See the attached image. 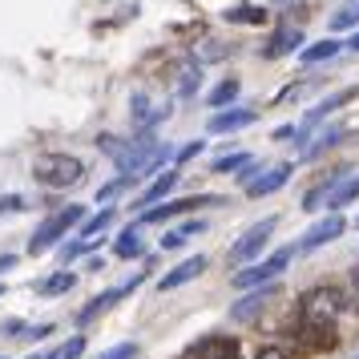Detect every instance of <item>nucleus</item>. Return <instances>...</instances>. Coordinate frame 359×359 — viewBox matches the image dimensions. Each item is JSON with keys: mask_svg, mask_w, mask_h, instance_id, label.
<instances>
[{"mask_svg": "<svg viewBox=\"0 0 359 359\" xmlns=\"http://www.w3.org/2000/svg\"><path fill=\"white\" fill-rule=\"evenodd\" d=\"M137 283H142V275H133V278H126V283H117V287H109V291H101V294H93V303H85L81 311H77V327H89L93 319H101L105 311H114L121 299L130 291H137Z\"/></svg>", "mask_w": 359, "mask_h": 359, "instance_id": "6", "label": "nucleus"}, {"mask_svg": "<svg viewBox=\"0 0 359 359\" xmlns=\"http://www.w3.org/2000/svg\"><path fill=\"white\" fill-rule=\"evenodd\" d=\"M255 121H259V114H255V109H222V114H210L206 133H234V130L255 126Z\"/></svg>", "mask_w": 359, "mask_h": 359, "instance_id": "15", "label": "nucleus"}, {"mask_svg": "<svg viewBox=\"0 0 359 359\" xmlns=\"http://www.w3.org/2000/svg\"><path fill=\"white\" fill-rule=\"evenodd\" d=\"M347 97H351V93H335V97H327L323 105H315V109H311V114L303 117V126H299V130L307 133L311 126H319V121H323L327 114H335V109H339V105H343V101H347Z\"/></svg>", "mask_w": 359, "mask_h": 359, "instance_id": "27", "label": "nucleus"}, {"mask_svg": "<svg viewBox=\"0 0 359 359\" xmlns=\"http://www.w3.org/2000/svg\"><path fill=\"white\" fill-rule=\"evenodd\" d=\"M218 57H226L222 45H202V61H218Z\"/></svg>", "mask_w": 359, "mask_h": 359, "instance_id": "40", "label": "nucleus"}, {"mask_svg": "<svg viewBox=\"0 0 359 359\" xmlns=\"http://www.w3.org/2000/svg\"><path fill=\"white\" fill-rule=\"evenodd\" d=\"M339 142H343V130H339V126H331V130H323V133H319V142H315V146H307V149H303V158H319L323 149L339 146Z\"/></svg>", "mask_w": 359, "mask_h": 359, "instance_id": "30", "label": "nucleus"}, {"mask_svg": "<svg viewBox=\"0 0 359 359\" xmlns=\"http://www.w3.org/2000/svg\"><path fill=\"white\" fill-rule=\"evenodd\" d=\"M198 89H202V61H182L178 73H174V93L190 101Z\"/></svg>", "mask_w": 359, "mask_h": 359, "instance_id": "17", "label": "nucleus"}, {"mask_svg": "<svg viewBox=\"0 0 359 359\" xmlns=\"http://www.w3.org/2000/svg\"><path fill=\"white\" fill-rule=\"evenodd\" d=\"M355 198H359V174H347V178L331 190V198H327L323 206H331V214H339L343 206H347V202H355Z\"/></svg>", "mask_w": 359, "mask_h": 359, "instance_id": "23", "label": "nucleus"}, {"mask_svg": "<svg viewBox=\"0 0 359 359\" xmlns=\"http://www.w3.org/2000/svg\"><path fill=\"white\" fill-rule=\"evenodd\" d=\"M126 190H130V182H126V178H114V182H105V186H101V190H97V198H93V202H109V198L126 194Z\"/></svg>", "mask_w": 359, "mask_h": 359, "instance_id": "35", "label": "nucleus"}, {"mask_svg": "<svg viewBox=\"0 0 359 359\" xmlns=\"http://www.w3.org/2000/svg\"><path fill=\"white\" fill-rule=\"evenodd\" d=\"M202 230H206V222H202V218H194V222H182V226H174L162 238V250H178V246H186L194 234H202Z\"/></svg>", "mask_w": 359, "mask_h": 359, "instance_id": "24", "label": "nucleus"}, {"mask_svg": "<svg viewBox=\"0 0 359 359\" xmlns=\"http://www.w3.org/2000/svg\"><path fill=\"white\" fill-rule=\"evenodd\" d=\"M294 133H299V126H278V130H275V142H294Z\"/></svg>", "mask_w": 359, "mask_h": 359, "instance_id": "41", "label": "nucleus"}, {"mask_svg": "<svg viewBox=\"0 0 359 359\" xmlns=\"http://www.w3.org/2000/svg\"><path fill=\"white\" fill-rule=\"evenodd\" d=\"M206 255H194V259H182L174 271H165L162 278H158V291H178V287H186V283H194L202 271H206Z\"/></svg>", "mask_w": 359, "mask_h": 359, "instance_id": "12", "label": "nucleus"}, {"mask_svg": "<svg viewBox=\"0 0 359 359\" xmlns=\"http://www.w3.org/2000/svg\"><path fill=\"white\" fill-rule=\"evenodd\" d=\"M255 162V158H250V154H246V149H234V154H222V158H214V174H243L246 165Z\"/></svg>", "mask_w": 359, "mask_h": 359, "instance_id": "26", "label": "nucleus"}, {"mask_svg": "<svg viewBox=\"0 0 359 359\" xmlns=\"http://www.w3.org/2000/svg\"><path fill=\"white\" fill-rule=\"evenodd\" d=\"M347 294L339 291V287H315V291L303 294V303H299V315H303V331H323V335H331V327H335V319L343 315V303ZM335 339V335H331Z\"/></svg>", "mask_w": 359, "mask_h": 359, "instance_id": "2", "label": "nucleus"}, {"mask_svg": "<svg viewBox=\"0 0 359 359\" xmlns=\"http://www.w3.org/2000/svg\"><path fill=\"white\" fill-rule=\"evenodd\" d=\"M238 77H226V81H218L210 89V97H206V105H214V114H222V109H230L234 101H238Z\"/></svg>", "mask_w": 359, "mask_h": 359, "instance_id": "22", "label": "nucleus"}, {"mask_svg": "<svg viewBox=\"0 0 359 359\" xmlns=\"http://www.w3.org/2000/svg\"><path fill=\"white\" fill-rule=\"evenodd\" d=\"M0 359H4V355H0Z\"/></svg>", "mask_w": 359, "mask_h": 359, "instance_id": "48", "label": "nucleus"}, {"mask_svg": "<svg viewBox=\"0 0 359 359\" xmlns=\"http://www.w3.org/2000/svg\"><path fill=\"white\" fill-rule=\"evenodd\" d=\"M275 4H278V0H275Z\"/></svg>", "mask_w": 359, "mask_h": 359, "instance_id": "47", "label": "nucleus"}, {"mask_svg": "<svg viewBox=\"0 0 359 359\" xmlns=\"http://www.w3.org/2000/svg\"><path fill=\"white\" fill-rule=\"evenodd\" d=\"M291 259H294V246H278L275 255H266L262 262L234 271V275H230V283H234L238 291H259V287H266V283H275V278L287 271V262H291Z\"/></svg>", "mask_w": 359, "mask_h": 359, "instance_id": "4", "label": "nucleus"}, {"mask_svg": "<svg viewBox=\"0 0 359 359\" xmlns=\"http://www.w3.org/2000/svg\"><path fill=\"white\" fill-rule=\"evenodd\" d=\"M271 299H275V283H266L259 291H246L238 303H230V319H234V323H250V319H259V311L266 307Z\"/></svg>", "mask_w": 359, "mask_h": 359, "instance_id": "11", "label": "nucleus"}, {"mask_svg": "<svg viewBox=\"0 0 359 359\" xmlns=\"http://www.w3.org/2000/svg\"><path fill=\"white\" fill-rule=\"evenodd\" d=\"M8 266H17V255H0V275H4Z\"/></svg>", "mask_w": 359, "mask_h": 359, "instance_id": "43", "label": "nucleus"}, {"mask_svg": "<svg viewBox=\"0 0 359 359\" xmlns=\"http://www.w3.org/2000/svg\"><path fill=\"white\" fill-rule=\"evenodd\" d=\"M355 226H359V222H355Z\"/></svg>", "mask_w": 359, "mask_h": 359, "instance_id": "46", "label": "nucleus"}, {"mask_svg": "<svg viewBox=\"0 0 359 359\" xmlns=\"http://www.w3.org/2000/svg\"><path fill=\"white\" fill-rule=\"evenodd\" d=\"M114 218H117V214H114V206H101V210L93 214V218H85L81 226H77V238H81V243L89 246V243H93V238H101L105 230L114 226Z\"/></svg>", "mask_w": 359, "mask_h": 359, "instance_id": "18", "label": "nucleus"}, {"mask_svg": "<svg viewBox=\"0 0 359 359\" xmlns=\"http://www.w3.org/2000/svg\"><path fill=\"white\" fill-rule=\"evenodd\" d=\"M275 222L278 218H262V222H255V226L246 230L238 243L226 250V262L230 266H246V262H255L266 250V243H271V230H275Z\"/></svg>", "mask_w": 359, "mask_h": 359, "instance_id": "5", "label": "nucleus"}, {"mask_svg": "<svg viewBox=\"0 0 359 359\" xmlns=\"http://www.w3.org/2000/svg\"><path fill=\"white\" fill-rule=\"evenodd\" d=\"M230 25H262L266 20V8H255V4H238V8H226Z\"/></svg>", "mask_w": 359, "mask_h": 359, "instance_id": "29", "label": "nucleus"}, {"mask_svg": "<svg viewBox=\"0 0 359 359\" xmlns=\"http://www.w3.org/2000/svg\"><path fill=\"white\" fill-rule=\"evenodd\" d=\"M114 255L117 259H142V255H146V243H142V230L137 226H130V230H121V234H117L114 238Z\"/></svg>", "mask_w": 359, "mask_h": 359, "instance_id": "21", "label": "nucleus"}, {"mask_svg": "<svg viewBox=\"0 0 359 359\" xmlns=\"http://www.w3.org/2000/svg\"><path fill=\"white\" fill-rule=\"evenodd\" d=\"M73 287H77V275L61 266V271H53V275H45L36 283V294H41V299H53V294H69Z\"/></svg>", "mask_w": 359, "mask_h": 359, "instance_id": "19", "label": "nucleus"}, {"mask_svg": "<svg viewBox=\"0 0 359 359\" xmlns=\"http://www.w3.org/2000/svg\"><path fill=\"white\" fill-rule=\"evenodd\" d=\"M0 299H4V283H0Z\"/></svg>", "mask_w": 359, "mask_h": 359, "instance_id": "45", "label": "nucleus"}, {"mask_svg": "<svg viewBox=\"0 0 359 359\" xmlns=\"http://www.w3.org/2000/svg\"><path fill=\"white\" fill-rule=\"evenodd\" d=\"M291 174H294V165H271V170H262L259 178L250 182V186H246V194L250 198H266V194H275V190H283V186H287V182H291Z\"/></svg>", "mask_w": 359, "mask_h": 359, "instance_id": "14", "label": "nucleus"}, {"mask_svg": "<svg viewBox=\"0 0 359 359\" xmlns=\"http://www.w3.org/2000/svg\"><path fill=\"white\" fill-rule=\"evenodd\" d=\"M85 355V335H73V339H65L53 355H45V359H81Z\"/></svg>", "mask_w": 359, "mask_h": 359, "instance_id": "31", "label": "nucleus"}, {"mask_svg": "<svg viewBox=\"0 0 359 359\" xmlns=\"http://www.w3.org/2000/svg\"><path fill=\"white\" fill-rule=\"evenodd\" d=\"M359 25V0H347L339 13H331V33H347Z\"/></svg>", "mask_w": 359, "mask_h": 359, "instance_id": "28", "label": "nucleus"}, {"mask_svg": "<svg viewBox=\"0 0 359 359\" xmlns=\"http://www.w3.org/2000/svg\"><path fill=\"white\" fill-rule=\"evenodd\" d=\"M178 178H182V170H174V165H170L165 174H158V178L149 182L146 190L137 194V202H130V206H133V210H137V214H142V210H149V206H158V202H162V198L170 194L174 186H178Z\"/></svg>", "mask_w": 359, "mask_h": 359, "instance_id": "13", "label": "nucleus"}, {"mask_svg": "<svg viewBox=\"0 0 359 359\" xmlns=\"http://www.w3.org/2000/svg\"><path fill=\"white\" fill-rule=\"evenodd\" d=\"M347 49H351V53H359V29L351 33V41H347Z\"/></svg>", "mask_w": 359, "mask_h": 359, "instance_id": "44", "label": "nucleus"}, {"mask_svg": "<svg viewBox=\"0 0 359 359\" xmlns=\"http://www.w3.org/2000/svg\"><path fill=\"white\" fill-rule=\"evenodd\" d=\"M33 182L45 190H73L85 182V162L65 149H45L33 158Z\"/></svg>", "mask_w": 359, "mask_h": 359, "instance_id": "1", "label": "nucleus"}, {"mask_svg": "<svg viewBox=\"0 0 359 359\" xmlns=\"http://www.w3.org/2000/svg\"><path fill=\"white\" fill-rule=\"evenodd\" d=\"M218 202H222L218 194L178 198V202H158V206H149V210H142L137 218H142V222H170V218H178V214H186V210H202V206H218Z\"/></svg>", "mask_w": 359, "mask_h": 359, "instance_id": "7", "label": "nucleus"}, {"mask_svg": "<svg viewBox=\"0 0 359 359\" xmlns=\"http://www.w3.org/2000/svg\"><path fill=\"white\" fill-rule=\"evenodd\" d=\"M339 49H343V41H315L307 49H299V57H303V65H319V61H331Z\"/></svg>", "mask_w": 359, "mask_h": 359, "instance_id": "25", "label": "nucleus"}, {"mask_svg": "<svg viewBox=\"0 0 359 359\" xmlns=\"http://www.w3.org/2000/svg\"><path fill=\"white\" fill-rule=\"evenodd\" d=\"M182 359H243V351H238L234 335H202L182 351Z\"/></svg>", "mask_w": 359, "mask_h": 359, "instance_id": "8", "label": "nucleus"}, {"mask_svg": "<svg viewBox=\"0 0 359 359\" xmlns=\"http://www.w3.org/2000/svg\"><path fill=\"white\" fill-rule=\"evenodd\" d=\"M53 331H57L53 323H33V327H25V339H49Z\"/></svg>", "mask_w": 359, "mask_h": 359, "instance_id": "38", "label": "nucleus"}, {"mask_svg": "<svg viewBox=\"0 0 359 359\" xmlns=\"http://www.w3.org/2000/svg\"><path fill=\"white\" fill-rule=\"evenodd\" d=\"M259 359H287V355H283L278 347H262V351H259Z\"/></svg>", "mask_w": 359, "mask_h": 359, "instance_id": "42", "label": "nucleus"}, {"mask_svg": "<svg viewBox=\"0 0 359 359\" xmlns=\"http://www.w3.org/2000/svg\"><path fill=\"white\" fill-rule=\"evenodd\" d=\"M347 174H351V165H339V170H331V174H327L323 182H315L307 194H303V202H299V206H303V210H319L327 198H331V190H335V186H339V182L347 178Z\"/></svg>", "mask_w": 359, "mask_h": 359, "instance_id": "16", "label": "nucleus"}, {"mask_svg": "<svg viewBox=\"0 0 359 359\" xmlns=\"http://www.w3.org/2000/svg\"><path fill=\"white\" fill-rule=\"evenodd\" d=\"M85 222V206H65V210H53L41 226L29 234V255H45V250H53V246L65 243V234L73 226H81Z\"/></svg>", "mask_w": 359, "mask_h": 359, "instance_id": "3", "label": "nucleus"}, {"mask_svg": "<svg viewBox=\"0 0 359 359\" xmlns=\"http://www.w3.org/2000/svg\"><path fill=\"white\" fill-rule=\"evenodd\" d=\"M97 149H101V154H109V158H117V154L126 149V137H114V133H101V137H97Z\"/></svg>", "mask_w": 359, "mask_h": 359, "instance_id": "37", "label": "nucleus"}, {"mask_svg": "<svg viewBox=\"0 0 359 359\" xmlns=\"http://www.w3.org/2000/svg\"><path fill=\"white\" fill-rule=\"evenodd\" d=\"M142 355V347L137 343H114V347H105V351H97V359H137Z\"/></svg>", "mask_w": 359, "mask_h": 359, "instance_id": "32", "label": "nucleus"}, {"mask_svg": "<svg viewBox=\"0 0 359 359\" xmlns=\"http://www.w3.org/2000/svg\"><path fill=\"white\" fill-rule=\"evenodd\" d=\"M202 149H206V142H202V137H198V142H186V146H182L178 154H174V170H182L186 162H194Z\"/></svg>", "mask_w": 359, "mask_h": 359, "instance_id": "33", "label": "nucleus"}, {"mask_svg": "<svg viewBox=\"0 0 359 359\" xmlns=\"http://www.w3.org/2000/svg\"><path fill=\"white\" fill-rule=\"evenodd\" d=\"M0 335H8V339H13V335H25V323H20V319H4V323H0Z\"/></svg>", "mask_w": 359, "mask_h": 359, "instance_id": "39", "label": "nucleus"}, {"mask_svg": "<svg viewBox=\"0 0 359 359\" xmlns=\"http://www.w3.org/2000/svg\"><path fill=\"white\" fill-rule=\"evenodd\" d=\"M57 255H61V266H69L77 255H85V243H81V238H69V243L57 246Z\"/></svg>", "mask_w": 359, "mask_h": 359, "instance_id": "36", "label": "nucleus"}, {"mask_svg": "<svg viewBox=\"0 0 359 359\" xmlns=\"http://www.w3.org/2000/svg\"><path fill=\"white\" fill-rule=\"evenodd\" d=\"M25 210H29V202H25L20 194H4L0 198V218H8V214H25Z\"/></svg>", "mask_w": 359, "mask_h": 359, "instance_id": "34", "label": "nucleus"}, {"mask_svg": "<svg viewBox=\"0 0 359 359\" xmlns=\"http://www.w3.org/2000/svg\"><path fill=\"white\" fill-rule=\"evenodd\" d=\"M165 117H170V105H158L149 93L130 97V121L137 126V133H154V126H162Z\"/></svg>", "mask_w": 359, "mask_h": 359, "instance_id": "9", "label": "nucleus"}, {"mask_svg": "<svg viewBox=\"0 0 359 359\" xmlns=\"http://www.w3.org/2000/svg\"><path fill=\"white\" fill-rule=\"evenodd\" d=\"M299 41H303V33L299 29H291V25H283V29H275V36H271V45H266V57H287V53H299Z\"/></svg>", "mask_w": 359, "mask_h": 359, "instance_id": "20", "label": "nucleus"}, {"mask_svg": "<svg viewBox=\"0 0 359 359\" xmlns=\"http://www.w3.org/2000/svg\"><path fill=\"white\" fill-rule=\"evenodd\" d=\"M343 230H347V218L343 214H327V218H319L315 226L303 234V243H299V250H319V246H327V243H335Z\"/></svg>", "mask_w": 359, "mask_h": 359, "instance_id": "10", "label": "nucleus"}]
</instances>
